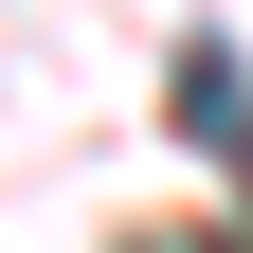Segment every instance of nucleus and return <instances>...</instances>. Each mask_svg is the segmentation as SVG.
I'll use <instances>...</instances> for the list:
<instances>
[{"label":"nucleus","instance_id":"obj_1","mask_svg":"<svg viewBox=\"0 0 253 253\" xmlns=\"http://www.w3.org/2000/svg\"><path fill=\"white\" fill-rule=\"evenodd\" d=\"M163 109H181V145H199L217 181H253V73H235V37H181Z\"/></svg>","mask_w":253,"mask_h":253}]
</instances>
